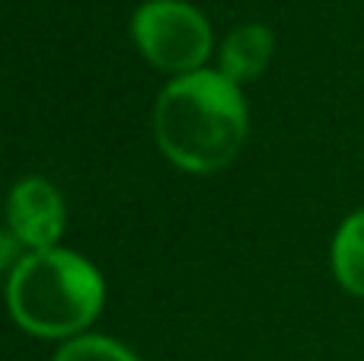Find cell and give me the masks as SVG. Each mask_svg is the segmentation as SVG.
<instances>
[{
  "instance_id": "obj_5",
  "label": "cell",
  "mask_w": 364,
  "mask_h": 361,
  "mask_svg": "<svg viewBox=\"0 0 364 361\" xmlns=\"http://www.w3.org/2000/svg\"><path fill=\"white\" fill-rule=\"evenodd\" d=\"M272 55H275V36H272L269 26L243 23L220 45L218 70L240 87V83H250V80H256V77H262Z\"/></svg>"
},
{
  "instance_id": "obj_1",
  "label": "cell",
  "mask_w": 364,
  "mask_h": 361,
  "mask_svg": "<svg viewBox=\"0 0 364 361\" xmlns=\"http://www.w3.org/2000/svg\"><path fill=\"white\" fill-rule=\"evenodd\" d=\"M154 134L164 157L179 170H224L250 134L243 90L208 68L173 77L154 106Z\"/></svg>"
},
{
  "instance_id": "obj_6",
  "label": "cell",
  "mask_w": 364,
  "mask_h": 361,
  "mask_svg": "<svg viewBox=\"0 0 364 361\" xmlns=\"http://www.w3.org/2000/svg\"><path fill=\"white\" fill-rule=\"evenodd\" d=\"M333 272L346 291L364 298V211L342 221L333 240Z\"/></svg>"
},
{
  "instance_id": "obj_3",
  "label": "cell",
  "mask_w": 364,
  "mask_h": 361,
  "mask_svg": "<svg viewBox=\"0 0 364 361\" xmlns=\"http://www.w3.org/2000/svg\"><path fill=\"white\" fill-rule=\"evenodd\" d=\"M138 51L166 74H195L211 55V26L198 6L186 0H147L132 16Z\"/></svg>"
},
{
  "instance_id": "obj_7",
  "label": "cell",
  "mask_w": 364,
  "mask_h": 361,
  "mask_svg": "<svg viewBox=\"0 0 364 361\" xmlns=\"http://www.w3.org/2000/svg\"><path fill=\"white\" fill-rule=\"evenodd\" d=\"M55 361H138V355L109 336H90V333H83L77 339H68L58 349Z\"/></svg>"
},
{
  "instance_id": "obj_2",
  "label": "cell",
  "mask_w": 364,
  "mask_h": 361,
  "mask_svg": "<svg viewBox=\"0 0 364 361\" xmlns=\"http://www.w3.org/2000/svg\"><path fill=\"white\" fill-rule=\"evenodd\" d=\"M106 304L100 269L64 247L26 253L6 281L13 323L36 339H77L96 323Z\"/></svg>"
},
{
  "instance_id": "obj_4",
  "label": "cell",
  "mask_w": 364,
  "mask_h": 361,
  "mask_svg": "<svg viewBox=\"0 0 364 361\" xmlns=\"http://www.w3.org/2000/svg\"><path fill=\"white\" fill-rule=\"evenodd\" d=\"M6 224L16 243L29 253L58 247L68 224L64 198L45 176H26L10 189L6 198Z\"/></svg>"
}]
</instances>
